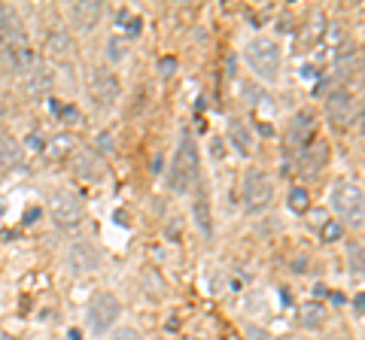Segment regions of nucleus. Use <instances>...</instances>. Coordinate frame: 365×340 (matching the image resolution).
Instances as JSON below:
<instances>
[{
	"mask_svg": "<svg viewBox=\"0 0 365 340\" xmlns=\"http://www.w3.org/2000/svg\"><path fill=\"white\" fill-rule=\"evenodd\" d=\"M201 177V158H198V146L189 134H180V143H177V152L170 158V173H168V182L177 194H186L192 185L198 182Z\"/></svg>",
	"mask_w": 365,
	"mask_h": 340,
	"instance_id": "f257e3e1",
	"label": "nucleus"
},
{
	"mask_svg": "<svg viewBox=\"0 0 365 340\" xmlns=\"http://www.w3.org/2000/svg\"><path fill=\"white\" fill-rule=\"evenodd\" d=\"M243 61H247V67L262 82H274V79L280 76L283 52H280V46L274 43V40L256 37V40H250V43H247V49H243Z\"/></svg>",
	"mask_w": 365,
	"mask_h": 340,
	"instance_id": "f03ea898",
	"label": "nucleus"
},
{
	"mask_svg": "<svg viewBox=\"0 0 365 340\" xmlns=\"http://www.w3.org/2000/svg\"><path fill=\"white\" fill-rule=\"evenodd\" d=\"M119 316H122V301H119L113 292L100 288V292L91 295V301H88V307H86V325H88L91 334L107 337V334L116 328Z\"/></svg>",
	"mask_w": 365,
	"mask_h": 340,
	"instance_id": "7ed1b4c3",
	"label": "nucleus"
},
{
	"mask_svg": "<svg viewBox=\"0 0 365 340\" xmlns=\"http://www.w3.org/2000/svg\"><path fill=\"white\" fill-rule=\"evenodd\" d=\"M49 216H52V222L61 231H74L86 222V207L74 192L55 189L52 194H49Z\"/></svg>",
	"mask_w": 365,
	"mask_h": 340,
	"instance_id": "20e7f679",
	"label": "nucleus"
},
{
	"mask_svg": "<svg viewBox=\"0 0 365 340\" xmlns=\"http://www.w3.org/2000/svg\"><path fill=\"white\" fill-rule=\"evenodd\" d=\"M332 207L335 213L341 216L344 222H350V225H362V207H365V194H362V185L359 182H350V180H344V182H335V189H332Z\"/></svg>",
	"mask_w": 365,
	"mask_h": 340,
	"instance_id": "39448f33",
	"label": "nucleus"
},
{
	"mask_svg": "<svg viewBox=\"0 0 365 340\" xmlns=\"http://www.w3.org/2000/svg\"><path fill=\"white\" fill-rule=\"evenodd\" d=\"M88 95H91V100H95L98 110H113L122 98L119 76L110 67H95L88 74Z\"/></svg>",
	"mask_w": 365,
	"mask_h": 340,
	"instance_id": "423d86ee",
	"label": "nucleus"
},
{
	"mask_svg": "<svg viewBox=\"0 0 365 340\" xmlns=\"http://www.w3.org/2000/svg\"><path fill=\"white\" fill-rule=\"evenodd\" d=\"M274 198V182L265 170H247L243 177V207L247 213H262Z\"/></svg>",
	"mask_w": 365,
	"mask_h": 340,
	"instance_id": "0eeeda50",
	"label": "nucleus"
},
{
	"mask_svg": "<svg viewBox=\"0 0 365 340\" xmlns=\"http://www.w3.org/2000/svg\"><path fill=\"white\" fill-rule=\"evenodd\" d=\"M64 262H67V271L74 274V276H88V274H98L100 271V262H104V259H100L98 246H91L86 240H76V243L67 246Z\"/></svg>",
	"mask_w": 365,
	"mask_h": 340,
	"instance_id": "6e6552de",
	"label": "nucleus"
},
{
	"mask_svg": "<svg viewBox=\"0 0 365 340\" xmlns=\"http://www.w3.org/2000/svg\"><path fill=\"white\" fill-rule=\"evenodd\" d=\"M353 112H357V100H353L350 91H329L326 95V119L335 128H347L353 122Z\"/></svg>",
	"mask_w": 365,
	"mask_h": 340,
	"instance_id": "1a4fd4ad",
	"label": "nucleus"
},
{
	"mask_svg": "<svg viewBox=\"0 0 365 340\" xmlns=\"http://www.w3.org/2000/svg\"><path fill=\"white\" fill-rule=\"evenodd\" d=\"M70 25L76 30H83V34H91L100 18H104V6L98 4V0H79V4H70Z\"/></svg>",
	"mask_w": 365,
	"mask_h": 340,
	"instance_id": "9d476101",
	"label": "nucleus"
},
{
	"mask_svg": "<svg viewBox=\"0 0 365 340\" xmlns=\"http://www.w3.org/2000/svg\"><path fill=\"white\" fill-rule=\"evenodd\" d=\"M70 168H74L79 180H88V182H98L107 173L104 158H100L95 149H76L74 158H70Z\"/></svg>",
	"mask_w": 365,
	"mask_h": 340,
	"instance_id": "9b49d317",
	"label": "nucleus"
},
{
	"mask_svg": "<svg viewBox=\"0 0 365 340\" xmlns=\"http://www.w3.org/2000/svg\"><path fill=\"white\" fill-rule=\"evenodd\" d=\"M0 61L9 67V70H16V74H28V70H34L40 64V58L34 49H28L25 43H16V46H4V52H0Z\"/></svg>",
	"mask_w": 365,
	"mask_h": 340,
	"instance_id": "f8f14e48",
	"label": "nucleus"
},
{
	"mask_svg": "<svg viewBox=\"0 0 365 340\" xmlns=\"http://www.w3.org/2000/svg\"><path fill=\"white\" fill-rule=\"evenodd\" d=\"M25 40L22 18L9 4H0V46H16Z\"/></svg>",
	"mask_w": 365,
	"mask_h": 340,
	"instance_id": "ddd939ff",
	"label": "nucleus"
},
{
	"mask_svg": "<svg viewBox=\"0 0 365 340\" xmlns=\"http://www.w3.org/2000/svg\"><path fill=\"white\" fill-rule=\"evenodd\" d=\"M329 164V143L323 140H311L301 149V173L304 177H317V173Z\"/></svg>",
	"mask_w": 365,
	"mask_h": 340,
	"instance_id": "4468645a",
	"label": "nucleus"
},
{
	"mask_svg": "<svg viewBox=\"0 0 365 340\" xmlns=\"http://www.w3.org/2000/svg\"><path fill=\"white\" fill-rule=\"evenodd\" d=\"M22 86H25L28 98H46L49 91H52V86H55V76H52V70H49L46 64H37L34 70H28V74L22 76Z\"/></svg>",
	"mask_w": 365,
	"mask_h": 340,
	"instance_id": "2eb2a0df",
	"label": "nucleus"
},
{
	"mask_svg": "<svg viewBox=\"0 0 365 340\" xmlns=\"http://www.w3.org/2000/svg\"><path fill=\"white\" fill-rule=\"evenodd\" d=\"M313 116L311 112H299L296 119H292V125H289V131H286V143L292 149H304L308 143L313 140Z\"/></svg>",
	"mask_w": 365,
	"mask_h": 340,
	"instance_id": "dca6fc26",
	"label": "nucleus"
},
{
	"mask_svg": "<svg viewBox=\"0 0 365 340\" xmlns=\"http://www.w3.org/2000/svg\"><path fill=\"white\" fill-rule=\"evenodd\" d=\"M46 52L52 55V58H70L76 52V46H74V37H70V30L64 28H52L46 34Z\"/></svg>",
	"mask_w": 365,
	"mask_h": 340,
	"instance_id": "f3484780",
	"label": "nucleus"
},
{
	"mask_svg": "<svg viewBox=\"0 0 365 340\" xmlns=\"http://www.w3.org/2000/svg\"><path fill=\"white\" fill-rule=\"evenodd\" d=\"M192 216H195V225L201 228V234H210V231H213V219H210V201H207L204 185H198L195 198H192Z\"/></svg>",
	"mask_w": 365,
	"mask_h": 340,
	"instance_id": "a211bd4d",
	"label": "nucleus"
},
{
	"mask_svg": "<svg viewBox=\"0 0 365 340\" xmlns=\"http://www.w3.org/2000/svg\"><path fill=\"white\" fill-rule=\"evenodd\" d=\"M22 158H25L22 143L13 134H0V168H16V164H22Z\"/></svg>",
	"mask_w": 365,
	"mask_h": 340,
	"instance_id": "6ab92c4d",
	"label": "nucleus"
},
{
	"mask_svg": "<svg viewBox=\"0 0 365 340\" xmlns=\"http://www.w3.org/2000/svg\"><path fill=\"white\" fill-rule=\"evenodd\" d=\"M299 322H301L304 328H311V332H317V328H323V322H326V307L317 304V301L301 304V310H299Z\"/></svg>",
	"mask_w": 365,
	"mask_h": 340,
	"instance_id": "aec40b11",
	"label": "nucleus"
},
{
	"mask_svg": "<svg viewBox=\"0 0 365 340\" xmlns=\"http://www.w3.org/2000/svg\"><path fill=\"white\" fill-rule=\"evenodd\" d=\"M228 140H231V149H238L241 156H250L253 152V137L243 122H231L228 125Z\"/></svg>",
	"mask_w": 365,
	"mask_h": 340,
	"instance_id": "412c9836",
	"label": "nucleus"
},
{
	"mask_svg": "<svg viewBox=\"0 0 365 340\" xmlns=\"http://www.w3.org/2000/svg\"><path fill=\"white\" fill-rule=\"evenodd\" d=\"M335 70H338V79H347L353 76V70H359V55L357 49H344V52H338V58H335Z\"/></svg>",
	"mask_w": 365,
	"mask_h": 340,
	"instance_id": "4be33fe9",
	"label": "nucleus"
},
{
	"mask_svg": "<svg viewBox=\"0 0 365 340\" xmlns=\"http://www.w3.org/2000/svg\"><path fill=\"white\" fill-rule=\"evenodd\" d=\"M347 267H350L353 276H362V267H365V262H362V243H353L347 250Z\"/></svg>",
	"mask_w": 365,
	"mask_h": 340,
	"instance_id": "5701e85b",
	"label": "nucleus"
},
{
	"mask_svg": "<svg viewBox=\"0 0 365 340\" xmlns=\"http://www.w3.org/2000/svg\"><path fill=\"white\" fill-rule=\"evenodd\" d=\"M311 207V201H308V192L301 189V185H296V189L289 192V210H296V213H304Z\"/></svg>",
	"mask_w": 365,
	"mask_h": 340,
	"instance_id": "b1692460",
	"label": "nucleus"
},
{
	"mask_svg": "<svg viewBox=\"0 0 365 340\" xmlns=\"http://www.w3.org/2000/svg\"><path fill=\"white\" fill-rule=\"evenodd\" d=\"M125 55H128V43H125V40L110 37V40H107V58H110V61H122Z\"/></svg>",
	"mask_w": 365,
	"mask_h": 340,
	"instance_id": "393cba45",
	"label": "nucleus"
},
{
	"mask_svg": "<svg viewBox=\"0 0 365 340\" xmlns=\"http://www.w3.org/2000/svg\"><path fill=\"white\" fill-rule=\"evenodd\" d=\"M144 283H146L149 298H161V295H165V283L156 280V271H146V274H144Z\"/></svg>",
	"mask_w": 365,
	"mask_h": 340,
	"instance_id": "a878e982",
	"label": "nucleus"
},
{
	"mask_svg": "<svg viewBox=\"0 0 365 340\" xmlns=\"http://www.w3.org/2000/svg\"><path fill=\"white\" fill-rule=\"evenodd\" d=\"M341 234H344L341 222H329V225H323V231H320V237H323V240H326V243L341 240Z\"/></svg>",
	"mask_w": 365,
	"mask_h": 340,
	"instance_id": "bb28decb",
	"label": "nucleus"
},
{
	"mask_svg": "<svg viewBox=\"0 0 365 340\" xmlns=\"http://www.w3.org/2000/svg\"><path fill=\"white\" fill-rule=\"evenodd\" d=\"M74 146V137L70 134H64V137H58V140H52V146H49V152L58 158V156H67V149Z\"/></svg>",
	"mask_w": 365,
	"mask_h": 340,
	"instance_id": "cd10ccee",
	"label": "nucleus"
},
{
	"mask_svg": "<svg viewBox=\"0 0 365 340\" xmlns=\"http://www.w3.org/2000/svg\"><path fill=\"white\" fill-rule=\"evenodd\" d=\"M104 340H144V337H140V332H134V328H116V332H110Z\"/></svg>",
	"mask_w": 365,
	"mask_h": 340,
	"instance_id": "c85d7f7f",
	"label": "nucleus"
},
{
	"mask_svg": "<svg viewBox=\"0 0 365 340\" xmlns=\"http://www.w3.org/2000/svg\"><path fill=\"white\" fill-rule=\"evenodd\" d=\"M158 76H174V70H177V61L174 58H158Z\"/></svg>",
	"mask_w": 365,
	"mask_h": 340,
	"instance_id": "c756f323",
	"label": "nucleus"
},
{
	"mask_svg": "<svg viewBox=\"0 0 365 340\" xmlns=\"http://www.w3.org/2000/svg\"><path fill=\"white\" fill-rule=\"evenodd\" d=\"M140 28H144V22H140L137 16H134V18H128V28H125V30H128V37H137V34H140Z\"/></svg>",
	"mask_w": 365,
	"mask_h": 340,
	"instance_id": "7c9ffc66",
	"label": "nucleus"
},
{
	"mask_svg": "<svg viewBox=\"0 0 365 340\" xmlns=\"http://www.w3.org/2000/svg\"><path fill=\"white\" fill-rule=\"evenodd\" d=\"M247 337L250 340H268V334L262 332V328H256V325H247Z\"/></svg>",
	"mask_w": 365,
	"mask_h": 340,
	"instance_id": "2f4dec72",
	"label": "nucleus"
},
{
	"mask_svg": "<svg viewBox=\"0 0 365 340\" xmlns=\"http://www.w3.org/2000/svg\"><path fill=\"white\" fill-rule=\"evenodd\" d=\"M98 146H100V152H113V137L100 134V137H98Z\"/></svg>",
	"mask_w": 365,
	"mask_h": 340,
	"instance_id": "473e14b6",
	"label": "nucleus"
},
{
	"mask_svg": "<svg viewBox=\"0 0 365 340\" xmlns=\"http://www.w3.org/2000/svg\"><path fill=\"white\" fill-rule=\"evenodd\" d=\"M213 156H216V158L222 156V143L219 140H213Z\"/></svg>",
	"mask_w": 365,
	"mask_h": 340,
	"instance_id": "72a5a7b5",
	"label": "nucleus"
},
{
	"mask_svg": "<svg viewBox=\"0 0 365 340\" xmlns=\"http://www.w3.org/2000/svg\"><path fill=\"white\" fill-rule=\"evenodd\" d=\"M326 340H350V337H347V334H341V332H335V334H329Z\"/></svg>",
	"mask_w": 365,
	"mask_h": 340,
	"instance_id": "f704fd0d",
	"label": "nucleus"
},
{
	"mask_svg": "<svg viewBox=\"0 0 365 340\" xmlns=\"http://www.w3.org/2000/svg\"><path fill=\"white\" fill-rule=\"evenodd\" d=\"M283 340H304V337H299V334H289V337H283Z\"/></svg>",
	"mask_w": 365,
	"mask_h": 340,
	"instance_id": "c9c22d12",
	"label": "nucleus"
}]
</instances>
